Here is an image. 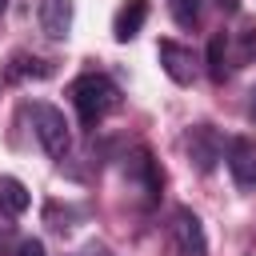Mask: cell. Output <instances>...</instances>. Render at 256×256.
I'll list each match as a JSON object with an SVG mask.
<instances>
[{"label": "cell", "mask_w": 256, "mask_h": 256, "mask_svg": "<svg viewBox=\"0 0 256 256\" xmlns=\"http://www.w3.org/2000/svg\"><path fill=\"white\" fill-rule=\"evenodd\" d=\"M28 204H32L28 188H24L16 176H0V212H8V216H24Z\"/></svg>", "instance_id": "11"}, {"label": "cell", "mask_w": 256, "mask_h": 256, "mask_svg": "<svg viewBox=\"0 0 256 256\" xmlns=\"http://www.w3.org/2000/svg\"><path fill=\"white\" fill-rule=\"evenodd\" d=\"M248 116H252V120H256V88H252V92H248Z\"/></svg>", "instance_id": "16"}, {"label": "cell", "mask_w": 256, "mask_h": 256, "mask_svg": "<svg viewBox=\"0 0 256 256\" xmlns=\"http://www.w3.org/2000/svg\"><path fill=\"white\" fill-rule=\"evenodd\" d=\"M28 76L44 80V76H52V64H44V60H36L28 52H16L12 64H8V80H28Z\"/></svg>", "instance_id": "12"}, {"label": "cell", "mask_w": 256, "mask_h": 256, "mask_svg": "<svg viewBox=\"0 0 256 256\" xmlns=\"http://www.w3.org/2000/svg\"><path fill=\"white\" fill-rule=\"evenodd\" d=\"M204 64H208V76H212V84H224V80H228V72H232V64H228V32H212Z\"/></svg>", "instance_id": "10"}, {"label": "cell", "mask_w": 256, "mask_h": 256, "mask_svg": "<svg viewBox=\"0 0 256 256\" xmlns=\"http://www.w3.org/2000/svg\"><path fill=\"white\" fill-rule=\"evenodd\" d=\"M36 24L48 40L72 36V0H36Z\"/></svg>", "instance_id": "7"}, {"label": "cell", "mask_w": 256, "mask_h": 256, "mask_svg": "<svg viewBox=\"0 0 256 256\" xmlns=\"http://www.w3.org/2000/svg\"><path fill=\"white\" fill-rule=\"evenodd\" d=\"M228 172H232L236 188H244V192L256 188V140L236 136V140L228 144Z\"/></svg>", "instance_id": "6"}, {"label": "cell", "mask_w": 256, "mask_h": 256, "mask_svg": "<svg viewBox=\"0 0 256 256\" xmlns=\"http://www.w3.org/2000/svg\"><path fill=\"white\" fill-rule=\"evenodd\" d=\"M4 12H8V0H0V16H4Z\"/></svg>", "instance_id": "18"}, {"label": "cell", "mask_w": 256, "mask_h": 256, "mask_svg": "<svg viewBox=\"0 0 256 256\" xmlns=\"http://www.w3.org/2000/svg\"><path fill=\"white\" fill-rule=\"evenodd\" d=\"M32 128H36L40 148H44L52 160H64V156H68V148H72V132H68V120H64L60 108L36 100V104H32Z\"/></svg>", "instance_id": "2"}, {"label": "cell", "mask_w": 256, "mask_h": 256, "mask_svg": "<svg viewBox=\"0 0 256 256\" xmlns=\"http://www.w3.org/2000/svg\"><path fill=\"white\" fill-rule=\"evenodd\" d=\"M168 8H172V16H176L180 28H192L200 20V0H168Z\"/></svg>", "instance_id": "13"}, {"label": "cell", "mask_w": 256, "mask_h": 256, "mask_svg": "<svg viewBox=\"0 0 256 256\" xmlns=\"http://www.w3.org/2000/svg\"><path fill=\"white\" fill-rule=\"evenodd\" d=\"M68 96H72V108L80 112V120H84L88 128H96V124L120 104V88H116L108 76H100V72H88V76L72 80Z\"/></svg>", "instance_id": "1"}, {"label": "cell", "mask_w": 256, "mask_h": 256, "mask_svg": "<svg viewBox=\"0 0 256 256\" xmlns=\"http://www.w3.org/2000/svg\"><path fill=\"white\" fill-rule=\"evenodd\" d=\"M16 256H44V244L40 240H20L16 244Z\"/></svg>", "instance_id": "14"}, {"label": "cell", "mask_w": 256, "mask_h": 256, "mask_svg": "<svg viewBox=\"0 0 256 256\" xmlns=\"http://www.w3.org/2000/svg\"><path fill=\"white\" fill-rule=\"evenodd\" d=\"M8 248H12V224H4V220H0V256H4Z\"/></svg>", "instance_id": "15"}, {"label": "cell", "mask_w": 256, "mask_h": 256, "mask_svg": "<svg viewBox=\"0 0 256 256\" xmlns=\"http://www.w3.org/2000/svg\"><path fill=\"white\" fill-rule=\"evenodd\" d=\"M124 180L140 192L144 204L156 200V192H160V172H156V160H152L148 148H136L132 156H124Z\"/></svg>", "instance_id": "3"}, {"label": "cell", "mask_w": 256, "mask_h": 256, "mask_svg": "<svg viewBox=\"0 0 256 256\" xmlns=\"http://www.w3.org/2000/svg\"><path fill=\"white\" fill-rule=\"evenodd\" d=\"M144 20H148V0H128V4L116 12V20H112V36H116L120 44H128V40L144 28Z\"/></svg>", "instance_id": "9"}, {"label": "cell", "mask_w": 256, "mask_h": 256, "mask_svg": "<svg viewBox=\"0 0 256 256\" xmlns=\"http://www.w3.org/2000/svg\"><path fill=\"white\" fill-rule=\"evenodd\" d=\"M156 60H160V68L168 72L172 84H192V80H196V60H192V52H188L184 44L160 40V44H156Z\"/></svg>", "instance_id": "5"}, {"label": "cell", "mask_w": 256, "mask_h": 256, "mask_svg": "<svg viewBox=\"0 0 256 256\" xmlns=\"http://www.w3.org/2000/svg\"><path fill=\"white\" fill-rule=\"evenodd\" d=\"M220 8H236V0H220Z\"/></svg>", "instance_id": "17"}, {"label": "cell", "mask_w": 256, "mask_h": 256, "mask_svg": "<svg viewBox=\"0 0 256 256\" xmlns=\"http://www.w3.org/2000/svg\"><path fill=\"white\" fill-rule=\"evenodd\" d=\"M172 240H176V252L180 256H208V240H204V224L196 212L180 208L172 216Z\"/></svg>", "instance_id": "4"}, {"label": "cell", "mask_w": 256, "mask_h": 256, "mask_svg": "<svg viewBox=\"0 0 256 256\" xmlns=\"http://www.w3.org/2000/svg\"><path fill=\"white\" fill-rule=\"evenodd\" d=\"M220 152H224V144H220V136H216L208 124L192 128V136H188V156L196 160V168H200V172H212V168H216V160H220Z\"/></svg>", "instance_id": "8"}]
</instances>
